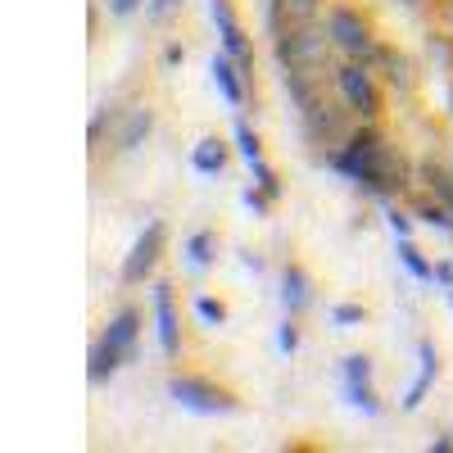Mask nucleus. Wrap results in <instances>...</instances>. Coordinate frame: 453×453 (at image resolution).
<instances>
[{"mask_svg":"<svg viewBox=\"0 0 453 453\" xmlns=\"http://www.w3.org/2000/svg\"><path fill=\"white\" fill-rule=\"evenodd\" d=\"M281 349H286V354H290V349H295V326H290V322H286V326H281Z\"/></svg>","mask_w":453,"mask_h":453,"instance_id":"25","label":"nucleus"},{"mask_svg":"<svg viewBox=\"0 0 453 453\" xmlns=\"http://www.w3.org/2000/svg\"><path fill=\"white\" fill-rule=\"evenodd\" d=\"M335 168L345 177H354V181H363L376 196H390V191L403 186V159L395 155V145L381 132H358L345 150H340Z\"/></svg>","mask_w":453,"mask_h":453,"instance_id":"1","label":"nucleus"},{"mask_svg":"<svg viewBox=\"0 0 453 453\" xmlns=\"http://www.w3.org/2000/svg\"><path fill=\"white\" fill-rule=\"evenodd\" d=\"M335 322H340V326H349V322H363V309H354V304H340V309H335Z\"/></svg>","mask_w":453,"mask_h":453,"instance_id":"22","label":"nucleus"},{"mask_svg":"<svg viewBox=\"0 0 453 453\" xmlns=\"http://www.w3.org/2000/svg\"><path fill=\"white\" fill-rule=\"evenodd\" d=\"M281 299H286V309L290 313H304L309 304H313V286H309V277H304V268H286V277H281Z\"/></svg>","mask_w":453,"mask_h":453,"instance_id":"10","label":"nucleus"},{"mask_svg":"<svg viewBox=\"0 0 453 453\" xmlns=\"http://www.w3.org/2000/svg\"><path fill=\"white\" fill-rule=\"evenodd\" d=\"M435 281H444V286H453V263H444V268H435Z\"/></svg>","mask_w":453,"mask_h":453,"instance_id":"27","label":"nucleus"},{"mask_svg":"<svg viewBox=\"0 0 453 453\" xmlns=\"http://www.w3.org/2000/svg\"><path fill=\"white\" fill-rule=\"evenodd\" d=\"M290 36V32H286ZM318 50H322V42H313L309 32H295L290 42H281V55L290 59V64H309V59H318Z\"/></svg>","mask_w":453,"mask_h":453,"instance_id":"14","label":"nucleus"},{"mask_svg":"<svg viewBox=\"0 0 453 453\" xmlns=\"http://www.w3.org/2000/svg\"><path fill=\"white\" fill-rule=\"evenodd\" d=\"M159 254H164V222H150L145 232L136 236L132 254L123 258V281H127V286H141L150 273H155Z\"/></svg>","mask_w":453,"mask_h":453,"instance_id":"3","label":"nucleus"},{"mask_svg":"<svg viewBox=\"0 0 453 453\" xmlns=\"http://www.w3.org/2000/svg\"><path fill=\"white\" fill-rule=\"evenodd\" d=\"M426 181H431V191H435V196H440V200L453 209V177H449L440 164H426Z\"/></svg>","mask_w":453,"mask_h":453,"instance_id":"18","label":"nucleus"},{"mask_svg":"<svg viewBox=\"0 0 453 453\" xmlns=\"http://www.w3.org/2000/svg\"><path fill=\"white\" fill-rule=\"evenodd\" d=\"M186 250H191V263H196V268H204V263L213 258V254H209V250H213V236L200 232V236H191V245H186Z\"/></svg>","mask_w":453,"mask_h":453,"instance_id":"19","label":"nucleus"},{"mask_svg":"<svg viewBox=\"0 0 453 453\" xmlns=\"http://www.w3.org/2000/svg\"><path fill=\"white\" fill-rule=\"evenodd\" d=\"M145 132H150V109H136L132 119H127V127H123V136H119V150H132Z\"/></svg>","mask_w":453,"mask_h":453,"instance_id":"16","label":"nucleus"},{"mask_svg":"<svg viewBox=\"0 0 453 453\" xmlns=\"http://www.w3.org/2000/svg\"><path fill=\"white\" fill-rule=\"evenodd\" d=\"M213 23H218V32H222L226 55L241 59V64H250V46H245V36H241V27H236L232 10H226V0H213Z\"/></svg>","mask_w":453,"mask_h":453,"instance_id":"7","label":"nucleus"},{"mask_svg":"<svg viewBox=\"0 0 453 453\" xmlns=\"http://www.w3.org/2000/svg\"><path fill=\"white\" fill-rule=\"evenodd\" d=\"M449 100H453V96H449Z\"/></svg>","mask_w":453,"mask_h":453,"instance_id":"30","label":"nucleus"},{"mask_svg":"<svg viewBox=\"0 0 453 453\" xmlns=\"http://www.w3.org/2000/svg\"><path fill=\"white\" fill-rule=\"evenodd\" d=\"M168 395H173L181 408H191V412H232V408H236L232 395L218 390L213 381H200V376H173Z\"/></svg>","mask_w":453,"mask_h":453,"instance_id":"2","label":"nucleus"},{"mask_svg":"<svg viewBox=\"0 0 453 453\" xmlns=\"http://www.w3.org/2000/svg\"><path fill=\"white\" fill-rule=\"evenodd\" d=\"M408 5H422V0H408Z\"/></svg>","mask_w":453,"mask_h":453,"instance_id":"29","label":"nucleus"},{"mask_svg":"<svg viewBox=\"0 0 453 453\" xmlns=\"http://www.w3.org/2000/svg\"><path fill=\"white\" fill-rule=\"evenodd\" d=\"M196 313H200L204 322H222V318H226V309H222V304H213V299H200Z\"/></svg>","mask_w":453,"mask_h":453,"instance_id":"21","label":"nucleus"},{"mask_svg":"<svg viewBox=\"0 0 453 453\" xmlns=\"http://www.w3.org/2000/svg\"><path fill=\"white\" fill-rule=\"evenodd\" d=\"M155 318H159V345L173 358L177 354V313H173V290L155 286Z\"/></svg>","mask_w":453,"mask_h":453,"instance_id":"8","label":"nucleus"},{"mask_svg":"<svg viewBox=\"0 0 453 453\" xmlns=\"http://www.w3.org/2000/svg\"><path fill=\"white\" fill-rule=\"evenodd\" d=\"M191 164H196V173H204V177L222 173V164H226V150H222V141H218V136L200 141V145H196V155H191Z\"/></svg>","mask_w":453,"mask_h":453,"instance_id":"12","label":"nucleus"},{"mask_svg":"<svg viewBox=\"0 0 453 453\" xmlns=\"http://www.w3.org/2000/svg\"><path fill=\"white\" fill-rule=\"evenodd\" d=\"M119 354H113L109 345H104V340H100V345L91 349V367H87V376H91V381H104V376H113V372H119Z\"/></svg>","mask_w":453,"mask_h":453,"instance_id":"15","label":"nucleus"},{"mask_svg":"<svg viewBox=\"0 0 453 453\" xmlns=\"http://www.w3.org/2000/svg\"><path fill=\"white\" fill-rule=\"evenodd\" d=\"M431 381H435V349H431V345H422V372H418V381H412V390H408L403 408H418V403L426 399Z\"/></svg>","mask_w":453,"mask_h":453,"instance_id":"13","label":"nucleus"},{"mask_svg":"<svg viewBox=\"0 0 453 453\" xmlns=\"http://www.w3.org/2000/svg\"><path fill=\"white\" fill-rule=\"evenodd\" d=\"M399 258H403V268H408L412 277H422V281H431V277H435V268H431V263H426L418 250H412L408 241H399Z\"/></svg>","mask_w":453,"mask_h":453,"instance_id":"17","label":"nucleus"},{"mask_svg":"<svg viewBox=\"0 0 453 453\" xmlns=\"http://www.w3.org/2000/svg\"><path fill=\"white\" fill-rule=\"evenodd\" d=\"M173 5H177V0H155V5H150V14H155V19H164Z\"/></svg>","mask_w":453,"mask_h":453,"instance_id":"26","label":"nucleus"},{"mask_svg":"<svg viewBox=\"0 0 453 453\" xmlns=\"http://www.w3.org/2000/svg\"><path fill=\"white\" fill-rule=\"evenodd\" d=\"M136 331H141V318H136L132 309H123L119 318L109 322V331H104L100 340H104V345L119 354V358H132V349H136Z\"/></svg>","mask_w":453,"mask_h":453,"instance_id":"6","label":"nucleus"},{"mask_svg":"<svg viewBox=\"0 0 453 453\" xmlns=\"http://www.w3.org/2000/svg\"><path fill=\"white\" fill-rule=\"evenodd\" d=\"M213 82H218V91H222L226 104L241 109L245 91H241V78H236V68H232V59H226V55H213Z\"/></svg>","mask_w":453,"mask_h":453,"instance_id":"11","label":"nucleus"},{"mask_svg":"<svg viewBox=\"0 0 453 453\" xmlns=\"http://www.w3.org/2000/svg\"><path fill=\"white\" fill-rule=\"evenodd\" d=\"M335 82H340V96L349 100V109H358L363 119H372L376 109H381V96H376V87H372V78L358 68V64H345L335 73Z\"/></svg>","mask_w":453,"mask_h":453,"instance_id":"5","label":"nucleus"},{"mask_svg":"<svg viewBox=\"0 0 453 453\" xmlns=\"http://www.w3.org/2000/svg\"><path fill=\"white\" fill-rule=\"evenodd\" d=\"M422 218L435 222V226H444V232H453V218H449V209H440V204H422Z\"/></svg>","mask_w":453,"mask_h":453,"instance_id":"20","label":"nucleus"},{"mask_svg":"<svg viewBox=\"0 0 453 453\" xmlns=\"http://www.w3.org/2000/svg\"><path fill=\"white\" fill-rule=\"evenodd\" d=\"M345 381H349V399H354L363 412H376V399H372V390H367V358H363V354L345 358Z\"/></svg>","mask_w":453,"mask_h":453,"instance_id":"9","label":"nucleus"},{"mask_svg":"<svg viewBox=\"0 0 453 453\" xmlns=\"http://www.w3.org/2000/svg\"><path fill=\"white\" fill-rule=\"evenodd\" d=\"M136 5H141V0H109V10L119 14V19H127V14H132Z\"/></svg>","mask_w":453,"mask_h":453,"instance_id":"23","label":"nucleus"},{"mask_svg":"<svg viewBox=\"0 0 453 453\" xmlns=\"http://www.w3.org/2000/svg\"><path fill=\"white\" fill-rule=\"evenodd\" d=\"M281 5H286V10H295L299 19H304V14L313 10V0H281Z\"/></svg>","mask_w":453,"mask_h":453,"instance_id":"24","label":"nucleus"},{"mask_svg":"<svg viewBox=\"0 0 453 453\" xmlns=\"http://www.w3.org/2000/svg\"><path fill=\"white\" fill-rule=\"evenodd\" d=\"M390 226H395V236H408V218H399V213H395V218H390Z\"/></svg>","mask_w":453,"mask_h":453,"instance_id":"28","label":"nucleus"},{"mask_svg":"<svg viewBox=\"0 0 453 453\" xmlns=\"http://www.w3.org/2000/svg\"><path fill=\"white\" fill-rule=\"evenodd\" d=\"M326 32H331V42L345 50V55H367L372 50V32H367V23L354 10H331Z\"/></svg>","mask_w":453,"mask_h":453,"instance_id":"4","label":"nucleus"}]
</instances>
